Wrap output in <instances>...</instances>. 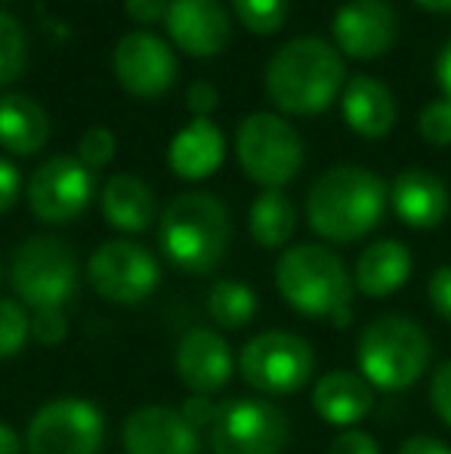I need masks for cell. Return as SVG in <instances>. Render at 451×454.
Returning <instances> with one entry per match:
<instances>
[{
    "instance_id": "obj_36",
    "label": "cell",
    "mask_w": 451,
    "mask_h": 454,
    "mask_svg": "<svg viewBox=\"0 0 451 454\" xmlns=\"http://www.w3.org/2000/svg\"><path fill=\"white\" fill-rule=\"evenodd\" d=\"M180 411H183V418L201 433L214 427V420H217V414H220V402H214L211 395H189L180 405Z\"/></svg>"
},
{
    "instance_id": "obj_20",
    "label": "cell",
    "mask_w": 451,
    "mask_h": 454,
    "mask_svg": "<svg viewBox=\"0 0 451 454\" xmlns=\"http://www.w3.org/2000/svg\"><path fill=\"white\" fill-rule=\"evenodd\" d=\"M226 158V137L211 118H192L167 145V164L180 180L198 183L220 170Z\"/></svg>"
},
{
    "instance_id": "obj_11",
    "label": "cell",
    "mask_w": 451,
    "mask_h": 454,
    "mask_svg": "<svg viewBox=\"0 0 451 454\" xmlns=\"http://www.w3.org/2000/svg\"><path fill=\"white\" fill-rule=\"evenodd\" d=\"M87 285L112 306H139L161 285V263L145 245L130 239L103 241L84 266Z\"/></svg>"
},
{
    "instance_id": "obj_23",
    "label": "cell",
    "mask_w": 451,
    "mask_h": 454,
    "mask_svg": "<svg viewBox=\"0 0 451 454\" xmlns=\"http://www.w3.org/2000/svg\"><path fill=\"white\" fill-rule=\"evenodd\" d=\"M343 121L365 139H380L396 124V99L377 78L359 74L343 87Z\"/></svg>"
},
{
    "instance_id": "obj_43",
    "label": "cell",
    "mask_w": 451,
    "mask_h": 454,
    "mask_svg": "<svg viewBox=\"0 0 451 454\" xmlns=\"http://www.w3.org/2000/svg\"><path fill=\"white\" fill-rule=\"evenodd\" d=\"M415 4L430 12H451V0H415Z\"/></svg>"
},
{
    "instance_id": "obj_14",
    "label": "cell",
    "mask_w": 451,
    "mask_h": 454,
    "mask_svg": "<svg viewBox=\"0 0 451 454\" xmlns=\"http://www.w3.org/2000/svg\"><path fill=\"white\" fill-rule=\"evenodd\" d=\"M174 368L180 383L192 395H217L220 389L229 387L238 359L214 325H195L176 343Z\"/></svg>"
},
{
    "instance_id": "obj_18",
    "label": "cell",
    "mask_w": 451,
    "mask_h": 454,
    "mask_svg": "<svg viewBox=\"0 0 451 454\" xmlns=\"http://www.w3.org/2000/svg\"><path fill=\"white\" fill-rule=\"evenodd\" d=\"M374 402L377 389L359 371L349 368L325 371L313 387V411L340 430H353L355 424H362L374 411Z\"/></svg>"
},
{
    "instance_id": "obj_34",
    "label": "cell",
    "mask_w": 451,
    "mask_h": 454,
    "mask_svg": "<svg viewBox=\"0 0 451 454\" xmlns=\"http://www.w3.org/2000/svg\"><path fill=\"white\" fill-rule=\"evenodd\" d=\"M427 300H430V309L442 322L451 325V263L433 270V275L427 278Z\"/></svg>"
},
{
    "instance_id": "obj_7",
    "label": "cell",
    "mask_w": 451,
    "mask_h": 454,
    "mask_svg": "<svg viewBox=\"0 0 451 454\" xmlns=\"http://www.w3.org/2000/svg\"><path fill=\"white\" fill-rule=\"evenodd\" d=\"M238 374L263 399L300 393L315 374V349L294 331H263L241 347Z\"/></svg>"
},
{
    "instance_id": "obj_31",
    "label": "cell",
    "mask_w": 451,
    "mask_h": 454,
    "mask_svg": "<svg viewBox=\"0 0 451 454\" xmlns=\"http://www.w3.org/2000/svg\"><path fill=\"white\" fill-rule=\"evenodd\" d=\"M417 130H421L424 143L436 145V149L451 145V99H436L424 106L421 118H417Z\"/></svg>"
},
{
    "instance_id": "obj_37",
    "label": "cell",
    "mask_w": 451,
    "mask_h": 454,
    "mask_svg": "<svg viewBox=\"0 0 451 454\" xmlns=\"http://www.w3.org/2000/svg\"><path fill=\"white\" fill-rule=\"evenodd\" d=\"M220 106V93L211 81H195L186 90V108L192 118H211Z\"/></svg>"
},
{
    "instance_id": "obj_40",
    "label": "cell",
    "mask_w": 451,
    "mask_h": 454,
    "mask_svg": "<svg viewBox=\"0 0 451 454\" xmlns=\"http://www.w3.org/2000/svg\"><path fill=\"white\" fill-rule=\"evenodd\" d=\"M396 454H451V445L442 442L439 436H430V433H415V436L399 442Z\"/></svg>"
},
{
    "instance_id": "obj_3",
    "label": "cell",
    "mask_w": 451,
    "mask_h": 454,
    "mask_svg": "<svg viewBox=\"0 0 451 454\" xmlns=\"http://www.w3.org/2000/svg\"><path fill=\"white\" fill-rule=\"evenodd\" d=\"M161 254L186 275H211L232 245L229 207L211 192H180L158 220Z\"/></svg>"
},
{
    "instance_id": "obj_33",
    "label": "cell",
    "mask_w": 451,
    "mask_h": 454,
    "mask_svg": "<svg viewBox=\"0 0 451 454\" xmlns=\"http://www.w3.org/2000/svg\"><path fill=\"white\" fill-rule=\"evenodd\" d=\"M427 399H430V408H433L436 418L451 430V359L436 364V371L430 374Z\"/></svg>"
},
{
    "instance_id": "obj_39",
    "label": "cell",
    "mask_w": 451,
    "mask_h": 454,
    "mask_svg": "<svg viewBox=\"0 0 451 454\" xmlns=\"http://www.w3.org/2000/svg\"><path fill=\"white\" fill-rule=\"evenodd\" d=\"M19 192H22V176H19L16 164L0 155V216L12 210V204L19 201Z\"/></svg>"
},
{
    "instance_id": "obj_22",
    "label": "cell",
    "mask_w": 451,
    "mask_h": 454,
    "mask_svg": "<svg viewBox=\"0 0 451 454\" xmlns=\"http://www.w3.org/2000/svg\"><path fill=\"white\" fill-rule=\"evenodd\" d=\"M99 207L112 229L121 235H139L155 223L158 204L155 192L149 183L139 180L136 174H114L105 180L103 192H99Z\"/></svg>"
},
{
    "instance_id": "obj_1",
    "label": "cell",
    "mask_w": 451,
    "mask_h": 454,
    "mask_svg": "<svg viewBox=\"0 0 451 454\" xmlns=\"http://www.w3.org/2000/svg\"><path fill=\"white\" fill-rule=\"evenodd\" d=\"M390 189L359 164L328 168L307 192V223L331 245H353L380 226Z\"/></svg>"
},
{
    "instance_id": "obj_15",
    "label": "cell",
    "mask_w": 451,
    "mask_h": 454,
    "mask_svg": "<svg viewBox=\"0 0 451 454\" xmlns=\"http://www.w3.org/2000/svg\"><path fill=\"white\" fill-rule=\"evenodd\" d=\"M334 47L349 59H377L396 43L399 16L386 0H349L334 16Z\"/></svg>"
},
{
    "instance_id": "obj_2",
    "label": "cell",
    "mask_w": 451,
    "mask_h": 454,
    "mask_svg": "<svg viewBox=\"0 0 451 454\" xmlns=\"http://www.w3.org/2000/svg\"><path fill=\"white\" fill-rule=\"evenodd\" d=\"M266 96L278 112L319 114L338 99L343 87V56L322 37H294L266 62Z\"/></svg>"
},
{
    "instance_id": "obj_9",
    "label": "cell",
    "mask_w": 451,
    "mask_h": 454,
    "mask_svg": "<svg viewBox=\"0 0 451 454\" xmlns=\"http://www.w3.org/2000/svg\"><path fill=\"white\" fill-rule=\"evenodd\" d=\"M105 442V414L84 395H56L31 414L25 454H99Z\"/></svg>"
},
{
    "instance_id": "obj_10",
    "label": "cell",
    "mask_w": 451,
    "mask_h": 454,
    "mask_svg": "<svg viewBox=\"0 0 451 454\" xmlns=\"http://www.w3.org/2000/svg\"><path fill=\"white\" fill-rule=\"evenodd\" d=\"M291 442V420L284 408L263 395H241L220 405L207 430L211 454H284Z\"/></svg>"
},
{
    "instance_id": "obj_41",
    "label": "cell",
    "mask_w": 451,
    "mask_h": 454,
    "mask_svg": "<svg viewBox=\"0 0 451 454\" xmlns=\"http://www.w3.org/2000/svg\"><path fill=\"white\" fill-rule=\"evenodd\" d=\"M436 81H439L446 99H451V41L446 43V47H442L439 62H436Z\"/></svg>"
},
{
    "instance_id": "obj_42",
    "label": "cell",
    "mask_w": 451,
    "mask_h": 454,
    "mask_svg": "<svg viewBox=\"0 0 451 454\" xmlns=\"http://www.w3.org/2000/svg\"><path fill=\"white\" fill-rule=\"evenodd\" d=\"M22 451H25L22 436L6 420H0V454H22Z\"/></svg>"
},
{
    "instance_id": "obj_25",
    "label": "cell",
    "mask_w": 451,
    "mask_h": 454,
    "mask_svg": "<svg viewBox=\"0 0 451 454\" xmlns=\"http://www.w3.org/2000/svg\"><path fill=\"white\" fill-rule=\"evenodd\" d=\"M247 232L263 251H282L297 232V204L284 189H263L247 210Z\"/></svg>"
},
{
    "instance_id": "obj_12",
    "label": "cell",
    "mask_w": 451,
    "mask_h": 454,
    "mask_svg": "<svg viewBox=\"0 0 451 454\" xmlns=\"http://www.w3.org/2000/svg\"><path fill=\"white\" fill-rule=\"evenodd\" d=\"M93 189V170L81 164L78 155H53L31 174L25 198L41 223L66 226L90 207Z\"/></svg>"
},
{
    "instance_id": "obj_4",
    "label": "cell",
    "mask_w": 451,
    "mask_h": 454,
    "mask_svg": "<svg viewBox=\"0 0 451 454\" xmlns=\"http://www.w3.org/2000/svg\"><path fill=\"white\" fill-rule=\"evenodd\" d=\"M433 340L421 322L399 312H384L362 328L355 340L359 374L377 393H402L411 389L430 368Z\"/></svg>"
},
{
    "instance_id": "obj_29",
    "label": "cell",
    "mask_w": 451,
    "mask_h": 454,
    "mask_svg": "<svg viewBox=\"0 0 451 454\" xmlns=\"http://www.w3.org/2000/svg\"><path fill=\"white\" fill-rule=\"evenodd\" d=\"M235 19L253 35H276L288 19V0H232Z\"/></svg>"
},
{
    "instance_id": "obj_17",
    "label": "cell",
    "mask_w": 451,
    "mask_h": 454,
    "mask_svg": "<svg viewBox=\"0 0 451 454\" xmlns=\"http://www.w3.org/2000/svg\"><path fill=\"white\" fill-rule=\"evenodd\" d=\"M164 28L183 53L211 59L226 50L232 37V19L220 0H170Z\"/></svg>"
},
{
    "instance_id": "obj_6",
    "label": "cell",
    "mask_w": 451,
    "mask_h": 454,
    "mask_svg": "<svg viewBox=\"0 0 451 454\" xmlns=\"http://www.w3.org/2000/svg\"><path fill=\"white\" fill-rule=\"evenodd\" d=\"M81 285L78 251L59 235H31L12 251L10 287L19 303L35 309H66Z\"/></svg>"
},
{
    "instance_id": "obj_27",
    "label": "cell",
    "mask_w": 451,
    "mask_h": 454,
    "mask_svg": "<svg viewBox=\"0 0 451 454\" xmlns=\"http://www.w3.org/2000/svg\"><path fill=\"white\" fill-rule=\"evenodd\" d=\"M28 62V35L12 12L0 10V87L12 84Z\"/></svg>"
},
{
    "instance_id": "obj_16",
    "label": "cell",
    "mask_w": 451,
    "mask_h": 454,
    "mask_svg": "<svg viewBox=\"0 0 451 454\" xmlns=\"http://www.w3.org/2000/svg\"><path fill=\"white\" fill-rule=\"evenodd\" d=\"M124 454H198L201 436L180 408L139 405L121 427Z\"/></svg>"
},
{
    "instance_id": "obj_26",
    "label": "cell",
    "mask_w": 451,
    "mask_h": 454,
    "mask_svg": "<svg viewBox=\"0 0 451 454\" xmlns=\"http://www.w3.org/2000/svg\"><path fill=\"white\" fill-rule=\"evenodd\" d=\"M260 309L257 291L238 278H220L207 291V316L217 331H241Z\"/></svg>"
},
{
    "instance_id": "obj_32",
    "label": "cell",
    "mask_w": 451,
    "mask_h": 454,
    "mask_svg": "<svg viewBox=\"0 0 451 454\" xmlns=\"http://www.w3.org/2000/svg\"><path fill=\"white\" fill-rule=\"evenodd\" d=\"M68 312L66 309H35L31 312V340L41 347H59L68 340Z\"/></svg>"
},
{
    "instance_id": "obj_28",
    "label": "cell",
    "mask_w": 451,
    "mask_h": 454,
    "mask_svg": "<svg viewBox=\"0 0 451 454\" xmlns=\"http://www.w3.org/2000/svg\"><path fill=\"white\" fill-rule=\"evenodd\" d=\"M31 340V309L16 297H0V362H10Z\"/></svg>"
},
{
    "instance_id": "obj_8",
    "label": "cell",
    "mask_w": 451,
    "mask_h": 454,
    "mask_svg": "<svg viewBox=\"0 0 451 454\" xmlns=\"http://www.w3.org/2000/svg\"><path fill=\"white\" fill-rule=\"evenodd\" d=\"M303 139L276 112H253L235 130V158L251 183L284 189L303 168Z\"/></svg>"
},
{
    "instance_id": "obj_19",
    "label": "cell",
    "mask_w": 451,
    "mask_h": 454,
    "mask_svg": "<svg viewBox=\"0 0 451 454\" xmlns=\"http://www.w3.org/2000/svg\"><path fill=\"white\" fill-rule=\"evenodd\" d=\"M390 204H393V214H396L405 226L417 229V232H427V229H436L439 223H446L451 195H448V185L436 174L411 168V170H402V174L393 180Z\"/></svg>"
},
{
    "instance_id": "obj_38",
    "label": "cell",
    "mask_w": 451,
    "mask_h": 454,
    "mask_svg": "<svg viewBox=\"0 0 451 454\" xmlns=\"http://www.w3.org/2000/svg\"><path fill=\"white\" fill-rule=\"evenodd\" d=\"M124 10L133 22L149 28V25H158L167 19L170 0H124Z\"/></svg>"
},
{
    "instance_id": "obj_13",
    "label": "cell",
    "mask_w": 451,
    "mask_h": 454,
    "mask_svg": "<svg viewBox=\"0 0 451 454\" xmlns=\"http://www.w3.org/2000/svg\"><path fill=\"white\" fill-rule=\"evenodd\" d=\"M112 72L133 99H158L176 81V53L152 31H130L112 50Z\"/></svg>"
},
{
    "instance_id": "obj_21",
    "label": "cell",
    "mask_w": 451,
    "mask_h": 454,
    "mask_svg": "<svg viewBox=\"0 0 451 454\" xmlns=\"http://www.w3.org/2000/svg\"><path fill=\"white\" fill-rule=\"evenodd\" d=\"M411 270H415V260L408 247L396 239H380L359 254L353 266V285L362 297L384 300L408 285Z\"/></svg>"
},
{
    "instance_id": "obj_30",
    "label": "cell",
    "mask_w": 451,
    "mask_h": 454,
    "mask_svg": "<svg viewBox=\"0 0 451 454\" xmlns=\"http://www.w3.org/2000/svg\"><path fill=\"white\" fill-rule=\"evenodd\" d=\"M118 152V139L109 127H90L78 143V158L81 164H87L90 170H103L114 161Z\"/></svg>"
},
{
    "instance_id": "obj_35",
    "label": "cell",
    "mask_w": 451,
    "mask_h": 454,
    "mask_svg": "<svg viewBox=\"0 0 451 454\" xmlns=\"http://www.w3.org/2000/svg\"><path fill=\"white\" fill-rule=\"evenodd\" d=\"M328 454H384L377 445V439L365 430H340L328 445Z\"/></svg>"
},
{
    "instance_id": "obj_24",
    "label": "cell",
    "mask_w": 451,
    "mask_h": 454,
    "mask_svg": "<svg viewBox=\"0 0 451 454\" xmlns=\"http://www.w3.org/2000/svg\"><path fill=\"white\" fill-rule=\"evenodd\" d=\"M50 139V114L28 93H4L0 96V149L10 155L28 158L47 145Z\"/></svg>"
},
{
    "instance_id": "obj_5",
    "label": "cell",
    "mask_w": 451,
    "mask_h": 454,
    "mask_svg": "<svg viewBox=\"0 0 451 454\" xmlns=\"http://www.w3.org/2000/svg\"><path fill=\"white\" fill-rule=\"evenodd\" d=\"M276 291L288 309L303 318L331 322L338 312L353 306V272L328 245L284 247L276 260Z\"/></svg>"
}]
</instances>
